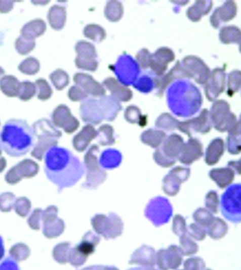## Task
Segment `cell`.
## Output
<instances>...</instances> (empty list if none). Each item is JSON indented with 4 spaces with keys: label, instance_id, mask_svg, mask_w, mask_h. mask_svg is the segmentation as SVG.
<instances>
[{
    "label": "cell",
    "instance_id": "10",
    "mask_svg": "<svg viewBox=\"0 0 241 270\" xmlns=\"http://www.w3.org/2000/svg\"><path fill=\"white\" fill-rule=\"evenodd\" d=\"M5 254V247H4V239L0 236V260L4 258Z\"/></svg>",
    "mask_w": 241,
    "mask_h": 270
},
{
    "label": "cell",
    "instance_id": "11",
    "mask_svg": "<svg viewBox=\"0 0 241 270\" xmlns=\"http://www.w3.org/2000/svg\"><path fill=\"white\" fill-rule=\"evenodd\" d=\"M229 164L233 167L236 171H239V173H241V159L237 162H230Z\"/></svg>",
    "mask_w": 241,
    "mask_h": 270
},
{
    "label": "cell",
    "instance_id": "5",
    "mask_svg": "<svg viewBox=\"0 0 241 270\" xmlns=\"http://www.w3.org/2000/svg\"><path fill=\"white\" fill-rule=\"evenodd\" d=\"M111 68L119 81L125 86L133 85L141 73L138 63L128 54H123L119 57L117 63Z\"/></svg>",
    "mask_w": 241,
    "mask_h": 270
},
{
    "label": "cell",
    "instance_id": "3",
    "mask_svg": "<svg viewBox=\"0 0 241 270\" xmlns=\"http://www.w3.org/2000/svg\"><path fill=\"white\" fill-rule=\"evenodd\" d=\"M167 96L169 108L179 117H191L199 111L202 104L199 89L187 80L173 82Z\"/></svg>",
    "mask_w": 241,
    "mask_h": 270
},
{
    "label": "cell",
    "instance_id": "4",
    "mask_svg": "<svg viewBox=\"0 0 241 270\" xmlns=\"http://www.w3.org/2000/svg\"><path fill=\"white\" fill-rule=\"evenodd\" d=\"M220 208L226 219L241 222V184L230 185L226 189L220 197Z\"/></svg>",
    "mask_w": 241,
    "mask_h": 270
},
{
    "label": "cell",
    "instance_id": "6",
    "mask_svg": "<svg viewBox=\"0 0 241 270\" xmlns=\"http://www.w3.org/2000/svg\"><path fill=\"white\" fill-rule=\"evenodd\" d=\"M174 59V54L168 48H161L151 57L150 67L152 71L160 77L164 74L169 63Z\"/></svg>",
    "mask_w": 241,
    "mask_h": 270
},
{
    "label": "cell",
    "instance_id": "9",
    "mask_svg": "<svg viewBox=\"0 0 241 270\" xmlns=\"http://www.w3.org/2000/svg\"><path fill=\"white\" fill-rule=\"evenodd\" d=\"M152 55L148 53L147 50H143L138 54L137 58L139 64L142 68L146 69L150 65V61H151Z\"/></svg>",
    "mask_w": 241,
    "mask_h": 270
},
{
    "label": "cell",
    "instance_id": "1",
    "mask_svg": "<svg viewBox=\"0 0 241 270\" xmlns=\"http://www.w3.org/2000/svg\"><path fill=\"white\" fill-rule=\"evenodd\" d=\"M45 173L60 192L77 184L85 174L83 163L67 148L52 146L44 155Z\"/></svg>",
    "mask_w": 241,
    "mask_h": 270
},
{
    "label": "cell",
    "instance_id": "8",
    "mask_svg": "<svg viewBox=\"0 0 241 270\" xmlns=\"http://www.w3.org/2000/svg\"><path fill=\"white\" fill-rule=\"evenodd\" d=\"M0 270H20V268L16 259L9 256L0 262Z\"/></svg>",
    "mask_w": 241,
    "mask_h": 270
},
{
    "label": "cell",
    "instance_id": "2",
    "mask_svg": "<svg viewBox=\"0 0 241 270\" xmlns=\"http://www.w3.org/2000/svg\"><path fill=\"white\" fill-rule=\"evenodd\" d=\"M35 142L34 131L23 120H10L0 131V148L11 157L26 155Z\"/></svg>",
    "mask_w": 241,
    "mask_h": 270
},
{
    "label": "cell",
    "instance_id": "7",
    "mask_svg": "<svg viewBox=\"0 0 241 270\" xmlns=\"http://www.w3.org/2000/svg\"><path fill=\"white\" fill-rule=\"evenodd\" d=\"M160 80L152 70H144L141 72L137 80L133 86L139 92L144 94L150 93L155 88H158Z\"/></svg>",
    "mask_w": 241,
    "mask_h": 270
}]
</instances>
